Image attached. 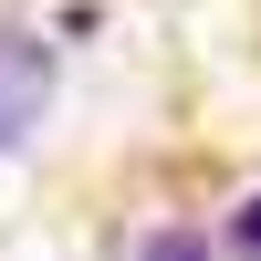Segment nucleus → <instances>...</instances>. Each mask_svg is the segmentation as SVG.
I'll return each instance as SVG.
<instances>
[{
  "instance_id": "2",
  "label": "nucleus",
  "mask_w": 261,
  "mask_h": 261,
  "mask_svg": "<svg viewBox=\"0 0 261 261\" xmlns=\"http://www.w3.org/2000/svg\"><path fill=\"white\" fill-rule=\"evenodd\" d=\"M125 261H209V241H199V230H146Z\"/></svg>"
},
{
  "instance_id": "3",
  "label": "nucleus",
  "mask_w": 261,
  "mask_h": 261,
  "mask_svg": "<svg viewBox=\"0 0 261 261\" xmlns=\"http://www.w3.org/2000/svg\"><path fill=\"white\" fill-rule=\"evenodd\" d=\"M230 251H241V261H261V188L241 199V220H230Z\"/></svg>"
},
{
  "instance_id": "1",
  "label": "nucleus",
  "mask_w": 261,
  "mask_h": 261,
  "mask_svg": "<svg viewBox=\"0 0 261 261\" xmlns=\"http://www.w3.org/2000/svg\"><path fill=\"white\" fill-rule=\"evenodd\" d=\"M42 105H53V53H42L32 32H0V146L32 136Z\"/></svg>"
}]
</instances>
